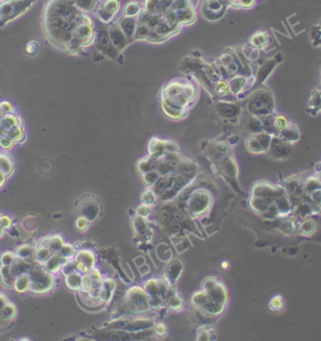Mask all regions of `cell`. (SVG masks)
I'll use <instances>...</instances> for the list:
<instances>
[{"label":"cell","instance_id":"40","mask_svg":"<svg viewBox=\"0 0 321 341\" xmlns=\"http://www.w3.org/2000/svg\"><path fill=\"white\" fill-rule=\"evenodd\" d=\"M58 253L61 256H63V257H65L67 259H70L74 254V248H73V246L70 245V244H64L62 247L60 248V250L58 251Z\"/></svg>","mask_w":321,"mask_h":341},{"label":"cell","instance_id":"30","mask_svg":"<svg viewBox=\"0 0 321 341\" xmlns=\"http://www.w3.org/2000/svg\"><path fill=\"white\" fill-rule=\"evenodd\" d=\"M14 252L17 257H20L23 259H29V258L33 257L34 247L28 245V244H23V245L18 246Z\"/></svg>","mask_w":321,"mask_h":341},{"label":"cell","instance_id":"8","mask_svg":"<svg viewBox=\"0 0 321 341\" xmlns=\"http://www.w3.org/2000/svg\"><path fill=\"white\" fill-rule=\"evenodd\" d=\"M108 34L113 45L119 52H121L131 42L121 30L119 24L112 25L108 28Z\"/></svg>","mask_w":321,"mask_h":341},{"label":"cell","instance_id":"27","mask_svg":"<svg viewBox=\"0 0 321 341\" xmlns=\"http://www.w3.org/2000/svg\"><path fill=\"white\" fill-rule=\"evenodd\" d=\"M0 315L4 321L12 322L17 315V308L13 302L9 301L0 311Z\"/></svg>","mask_w":321,"mask_h":341},{"label":"cell","instance_id":"43","mask_svg":"<svg viewBox=\"0 0 321 341\" xmlns=\"http://www.w3.org/2000/svg\"><path fill=\"white\" fill-rule=\"evenodd\" d=\"M284 307V301L281 296H275L270 302V309L273 310H281Z\"/></svg>","mask_w":321,"mask_h":341},{"label":"cell","instance_id":"46","mask_svg":"<svg viewBox=\"0 0 321 341\" xmlns=\"http://www.w3.org/2000/svg\"><path fill=\"white\" fill-rule=\"evenodd\" d=\"M8 232L10 235H12L13 237H19L20 236V232L18 231L17 227L13 225L9 230H8Z\"/></svg>","mask_w":321,"mask_h":341},{"label":"cell","instance_id":"7","mask_svg":"<svg viewBox=\"0 0 321 341\" xmlns=\"http://www.w3.org/2000/svg\"><path fill=\"white\" fill-rule=\"evenodd\" d=\"M281 60V54H278L274 57L264 61L257 69V73L254 76L255 82H254V87L257 86V85H262V83L265 82V80L268 77V75L272 72L274 68L280 63Z\"/></svg>","mask_w":321,"mask_h":341},{"label":"cell","instance_id":"22","mask_svg":"<svg viewBox=\"0 0 321 341\" xmlns=\"http://www.w3.org/2000/svg\"><path fill=\"white\" fill-rule=\"evenodd\" d=\"M241 53L248 62H254L259 58L260 49L254 47L248 41L242 46Z\"/></svg>","mask_w":321,"mask_h":341},{"label":"cell","instance_id":"25","mask_svg":"<svg viewBox=\"0 0 321 341\" xmlns=\"http://www.w3.org/2000/svg\"><path fill=\"white\" fill-rule=\"evenodd\" d=\"M245 125H246L247 130L250 131L251 133L257 134V133L263 131V127H262V123H261L260 118L257 117V116L252 115L250 114H248Z\"/></svg>","mask_w":321,"mask_h":341},{"label":"cell","instance_id":"35","mask_svg":"<svg viewBox=\"0 0 321 341\" xmlns=\"http://www.w3.org/2000/svg\"><path fill=\"white\" fill-rule=\"evenodd\" d=\"M246 146L248 147V149L254 153H260L263 152L264 148L263 146L260 145V143L256 140V138L254 136L249 137L246 141Z\"/></svg>","mask_w":321,"mask_h":341},{"label":"cell","instance_id":"31","mask_svg":"<svg viewBox=\"0 0 321 341\" xmlns=\"http://www.w3.org/2000/svg\"><path fill=\"white\" fill-rule=\"evenodd\" d=\"M6 135L10 137L14 143L15 142H22V140L25 138V132L22 127L20 126H15L13 129L9 130L6 132Z\"/></svg>","mask_w":321,"mask_h":341},{"label":"cell","instance_id":"9","mask_svg":"<svg viewBox=\"0 0 321 341\" xmlns=\"http://www.w3.org/2000/svg\"><path fill=\"white\" fill-rule=\"evenodd\" d=\"M204 63L205 62L201 59L200 55H190L181 60L178 68L185 74H194L196 71L203 68Z\"/></svg>","mask_w":321,"mask_h":341},{"label":"cell","instance_id":"1","mask_svg":"<svg viewBox=\"0 0 321 341\" xmlns=\"http://www.w3.org/2000/svg\"><path fill=\"white\" fill-rule=\"evenodd\" d=\"M246 112L257 117H263L275 113V102L272 92L261 85L252 92L246 103Z\"/></svg>","mask_w":321,"mask_h":341},{"label":"cell","instance_id":"28","mask_svg":"<svg viewBox=\"0 0 321 341\" xmlns=\"http://www.w3.org/2000/svg\"><path fill=\"white\" fill-rule=\"evenodd\" d=\"M82 279L83 278L81 277L80 275L74 271V272L69 274L65 276V283L69 289H71L72 291H76L81 288Z\"/></svg>","mask_w":321,"mask_h":341},{"label":"cell","instance_id":"17","mask_svg":"<svg viewBox=\"0 0 321 341\" xmlns=\"http://www.w3.org/2000/svg\"><path fill=\"white\" fill-rule=\"evenodd\" d=\"M160 105H161V109L162 112L165 114L166 116H168L171 119H180L182 117H184L187 114V110L181 109L178 108L174 105H170L167 104L163 101H160Z\"/></svg>","mask_w":321,"mask_h":341},{"label":"cell","instance_id":"41","mask_svg":"<svg viewBox=\"0 0 321 341\" xmlns=\"http://www.w3.org/2000/svg\"><path fill=\"white\" fill-rule=\"evenodd\" d=\"M14 142L6 134L0 137V147L3 149H9L14 146Z\"/></svg>","mask_w":321,"mask_h":341},{"label":"cell","instance_id":"2","mask_svg":"<svg viewBox=\"0 0 321 341\" xmlns=\"http://www.w3.org/2000/svg\"><path fill=\"white\" fill-rule=\"evenodd\" d=\"M54 275L47 271L42 264L37 263L29 272V292L33 294H44L52 291L54 286Z\"/></svg>","mask_w":321,"mask_h":341},{"label":"cell","instance_id":"14","mask_svg":"<svg viewBox=\"0 0 321 341\" xmlns=\"http://www.w3.org/2000/svg\"><path fill=\"white\" fill-rule=\"evenodd\" d=\"M67 258L61 256L58 252L54 253L53 255L48 259V260L43 264L44 268L49 271L50 273L55 274L57 273L61 267L63 266V264L68 261Z\"/></svg>","mask_w":321,"mask_h":341},{"label":"cell","instance_id":"13","mask_svg":"<svg viewBox=\"0 0 321 341\" xmlns=\"http://www.w3.org/2000/svg\"><path fill=\"white\" fill-rule=\"evenodd\" d=\"M32 262L28 259H23L20 257H15L13 263L11 264V271L15 276H18L23 274H29L33 268Z\"/></svg>","mask_w":321,"mask_h":341},{"label":"cell","instance_id":"11","mask_svg":"<svg viewBox=\"0 0 321 341\" xmlns=\"http://www.w3.org/2000/svg\"><path fill=\"white\" fill-rule=\"evenodd\" d=\"M269 146V150L272 153V155H274L275 158H286L291 152V147L288 146V144L281 140L280 138H277V136L272 139Z\"/></svg>","mask_w":321,"mask_h":341},{"label":"cell","instance_id":"12","mask_svg":"<svg viewBox=\"0 0 321 341\" xmlns=\"http://www.w3.org/2000/svg\"><path fill=\"white\" fill-rule=\"evenodd\" d=\"M214 96L223 100H236V97L231 92L228 80L221 79L214 83Z\"/></svg>","mask_w":321,"mask_h":341},{"label":"cell","instance_id":"37","mask_svg":"<svg viewBox=\"0 0 321 341\" xmlns=\"http://www.w3.org/2000/svg\"><path fill=\"white\" fill-rule=\"evenodd\" d=\"M102 7L105 8L110 14L115 15L121 8V3L119 0H107Z\"/></svg>","mask_w":321,"mask_h":341},{"label":"cell","instance_id":"29","mask_svg":"<svg viewBox=\"0 0 321 341\" xmlns=\"http://www.w3.org/2000/svg\"><path fill=\"white\" fill-rule=\"evenodd\" d=\"M15 126L22 127V124L18 122V117L14 116L13 114H8L3 116L0 119V127L7 132L9 130L13 129Z\"/></svg>","mask_w":321,"mask_h":341},{"label":"cell","instance_id":"34","mask_svg":"<svg viewBox=\"0 0 321 341\" xmlns=\"http://www.w3.org/2000/svg\"><path fill=\"white\" fill-rule=\"evenodd\" d=\"M63 245H64V241L60 235L54 234L50 236V248L54 253L58 252Z\"/></svg>","mask_w":321,"mask_h":341},{"label":"cell","instance_id":"49","mask_svg":"<svg viewBox=\"0 0 321 341\" xmlns=\"http://www.w3.org/2000/svg\"><path fill=\"white\" fill-rule=\"evenodd\" d=\"M5 232H6V231H5V230H4V229H3V228H2L1 226H0V237H2V236L4 235V233H5Z\"/></svg>","mask_w":321,"mask_h":341},{"label":"cell","instance_id":"47","mask_svg":"<svg viewBox=\"0 0 321 341\" xmlns=\"http://www.w3.org/2000/svg\"><path fill=\"white\" fill-rule=\"evenodd\" d=\"M7 179H8V177L0 170V189L5 185Z\"/></svg>","mask_w":321,"mask_h":341},{"label":"cell","instance_id":"15","mask_svg":"<svg viewBox=\"0 0 321 341\" xmlns=\"http://www.w3.org/2000/svg\"><path fill=\"white\" fill-rule=\"evenodd\" d=\"M119 26L121 28V30L124 32V34L126 35V37L129 39V41H133L134 39V35H135L136 27H137L136 19H134V17H126L125 16L119 23Z\"/></svg>","mask_w":321,"mask_h":341},{"label":"cell","instance_id":"36","mask_svg":"<svg viewBox=\"0 0 321 341\" xmlns=\"http://www.w3.org/2000/svg\"><path fill=\"white\" fill-rule=\"evenodd\" d=\"M150 30H151V29L148 28L147 25L137 24L136 30H135V35H134V39H138V40H147V36H148Z\"/></svg>","mask_w":321,"mask_h":341},{"label":"cell","instance_id":"5","mask_svg":"<svg viewBox=\"0 0 321 341\" xmlns=\"http://www.w3.org/2000/svg\"><path fill=\"white\" fill-rule=\"evenodd\" d=\"M215 110L218 114L222 117L228 119H235L238 118L242 112V107L240 103L235 100H223L219 99L215 104Z\"/></svg>","mask_w":321,"mask_h":341},{"label":"cell","instance_id":"42","mask_svg":"<svg viewBox=\"0 0 321 341\" xmlns=\"http://www.w3.org/2000/svg\"><path fill=\"white\" fill-rule=\"evenodd\" d=\"M13 225H14V223H13V219H12L11 217L6 216V215L0 216V226L5 231H8Z\"/></svg>","mask_w":321,"mask_h":341},{"label":"cell","instance_id":"50","mask_svg":"<svg viewBox=\"0 0 321 341\" xmlns=\"http://www.w3.org/2000/svg\"><path fill=\"white\" fill-rule=\"evenodd\" d=\"M3 323H8V322H6V321H4L3 319H2V317H1V315H0V326L2 325V324Z\"/></svg>","mask_w":321,"mask_h":341},{"label":"cell","instance_id":"33","mask_svg":"<svg viewBox=\"0 0 321 341\" xmlns=\"http://www.w3.org/2000/svg\"><path fill=\"white\" fill-rule=\"evenodd\" d=\"M141 13V9L138 3L129 2L124 9V14L126 17H134Z\"/></svg>","mask_w":321,"mask_h":341},{"label":"cell","instance_id":"38","mask_svg":"<svg viewBox=\"0 0 321 341\" xmlns=\"http://www.w3.org/2000/svg\"><path fill=\"white\" fill-rule=\"evenodd\" d=\"M15 257H16L15 252L5 251V252L1 253V255H0V264L11 266V264L13 263Z\"/></svg>","mask_w":321,"mask_h":341},{"label":"cell","instance_id":"23","mask_svg":"<svg viewBox=\"0 0 321 341\" xmlns=\"http://www.w3.org/2000/svg\"><path fill=\"white\" fill-rule=\"evenodd\" d=\"M249 42L258 49H263L269 42V37L265 31H257L250 38Z\"/></svg>","mask_w":321,"mask_h":341},{"label":"cell","instance_id":"21","mask_svg":"<svg viewBox=\"0 0 321 341\" xmlns=\"http://www.w3.org/2000/svg\"><path fill=\"white\" fill-rule=\"evenodd\" d=\"M30 277L29 274H23L16 276L14 281V290L18 293H26L29 292Z\"/></svg>","mask_w":321,"mask_h":341},{"label":"cell","instance_id":"24","mask_svg":"<svg viewBox=\"0 0 321 341\" xmlns=\"http://www.w3.org/2000/svg\"><path fill=\"white\" fill-rule=\"evenodd\" d=\"M0 170L9 178L13 175L14 163L12 157L8 154H0Z\"/></svg>","mask_w":321,"mask_h":341},{"label":"cell","instance_id":"6","mask_svg":"<svg viewBox=\"0 0 321 341\" xmlns=\"http://www.w3.org/2000/svg\"><path fill=\"white\" fill-rule=\"evenodd\" d=\"M225 11L226 7L222 0H207L202 7V14L205 18L211 21L220 19L225 14Z\"/></svg>","mask_w":321,"mask_h":341},{"label":"cell","instance_id":"32","mask_svg":"<svg viewBox=\"0 0 321 341\" xmlns=\"http://www.w3.org/2000/svg\"><path fill=\"white\" fill-rule=\"evenodd\" d=\"M273 123H274L276 130L280 132L281 130H285L290 122L288 121V119L285 115L279 114H273Z\"/></svg>","mask_w":321,"mask_h":341},{"label":"cell","instance_id":"45","mask_svg":"<svg viewBox=\"0 0 321 341\" xmlns=\"http://www.w3.org/2000/svg\"><path fill=\"white\" fill-rule=\"evenodd\" d=\"M8 302H9L8 297L3 292H1V294H0V311L3 309V308L6 306V304Z\"/></svg>","mask_w":321,"mask_h":341},{"label":"cell","instance_id":"4","mask_svg":"<svg viewBox=\"0 0 321 341\" xmlns=\"http://www.w3.org/2000/svg\"><path fill=\"white\" fill-rule=\"evenodd\" d=\"M96 46L98 51L104 55L108 56L110 58H117L120 52L115 48L112 41L110 40L108 30L105 28H101V30L97 33V40H96Z\"/></svg>","mask_w":321,"mask_h":341},{"label":"cell","instance_id":"20","mask_svg":"<svg viewBox=\"0 0 321 341\" xmlns=\"http://www.w3.org/2000/svg\"><path fill=\"white\" fill-rule=\"evenodd\" d=\"M281 140L288 143V142H295L300 138V132L294 123H289L288 126L281 130L278 136Z\"/></svg>","mask_w":321,"mask_h":341},{"label":"cell","instance_id":"10","mask_svg":"<svg viewBox=\"0 0 321 341\" xmlns=\"http://www.w3.org/2000/svg\"><path fill=\"white\" fill-rule=\"evenodd\" d=\"M74 263L76 269H78L82 273H88L93 266L94 257L91 252L82 250L75 255Z\"/></svg>","mask_w":321,"mask_h":341},{"label":"cell","instance_id":"39","mask_svg":"<svg viewBox=\"0 0 321 341\" xmlns=\"http://www.w3.org/2000/svg\"><path fill=\"white\" fill-rule=\"evenodd\" d=\"M40 43L38 41H29L26 46V53L28 55H38V53L40 52Z\"/></svg>","mask_w":321,"mask_h":341},{"label":"cell","instance_id":"18","mask_svg":"<svg viewBox=\"0 0 321 341\" xmlns=\"http://www.w3.org/2000/svg\"><path fill=\"white\" fill-rule=\"evenodd\" d=\"M53 254L54 252L51 250L50 247L36 245V246L34 247L33 259L37 263L43 265Z\"/></svg>","mask_w":321,"mask_h":341},{"label":"cell","instance_id":"44","mask_svg":"<svg viewBox=\"0 0 321 341\" xmlns=\"http://www.w3.org/2000/svg\"><path fill=\"white\" fill-rule=\"evenodd\" d=\"M88 220L87 218H84V217H80V218H77L76 221H75V226L78 230L80 231H84L88 228Z\"/></svg>","mask_w":321,"mask_h":341},{"label":"cell","instance_id":"19","mask_svg":"<svg viewBox=\"0 0 321 341\" xmlns=\"http://www.w3.org/2000/svg\"><path fill=\"white\" fill-rule=\"evenodd\" d=\"M16 276L13 275L11 267L8 265H0V282L8 289H14V281Z\"/></svg>","mask_w":321,"mask_h":341},{"label":"cell","instance_id":"3","mask_svg":"<svg viewBox=\"0 0 321 341\" xmlns=\"http://www.w3.org/2000/svg\"><path fill=\"white\" fill-rule=\"evenodd\" d=\"M36 0H7L0 4V26L25 14Z\"/></svg>","mask_w":321,"mask_h":341},{"label":"cell","instance_id":"16","mask_svg":"<svg viewBox=\"0 0 321 341\" xmlns=\"http://www.w3.org/2000/svg\"><path fill=\"white\" fill-rule=\"evenodd\" d=\"M248 81V77L241 75V74H237L232 76L231 78H229V86L231 89V92L236 97L241 93V91H243V89L245 88L246 84Z\"/></svg>","mask_w":321,"mask_h":341},{"label":"cell","instance_id":"26","mask_svg":"<svg viewBox=\"0 0 321 341\" xmlns=\"http://www.w3.org/2000/svg\"><path fill=\"white\" fill-rule=\"evenodd\" d=\"M321 106V90L316 89L312 92V96L308 102V112L312 113L313 115L320 111Z\"/></svg>","mask_w":321,"mask_h":341},{"label":"cell","instance_id":"51","mask_svg":"<svg viewBox=\"0 0 321 341\" xmlns=\"http://www.w3.org/2000/svg\"><path fill=\"white\" fill-rule=\"evenodd\" d=\"M226 262H227V261H225V263H223V266H224V267H227V266H228V264H227Z\"/></svg>","mask_w":321,"mask_h":341},{"label":"cell","instance_id":"52","mask_svg":"<svg viewBox=\"0 0 321 341\" xmlns=\"http://www.w3.org/2000/svg\"><path fill=\"white\" fill-rule=\"evenodd\" d=\"M0 294H1V292H0Z\"/></svg>","mask_w":321,"mask_h":341},{"label":"cell","instance_id":"48","mask_svg":"<svg viewBox=\"0 0 321 341\" xmlns=\"http://www.w3.org/2000/svg\"><path fill=\"white\" fill-rule=\"evenodd\" d=\"M6 134V131L0 127V137L3 136V135H5Z\"/></svg>","mask_w":321,"mask_h":341}]
</instances>
